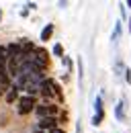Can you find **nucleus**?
<instances>
[{
	"label": "nucleus",
	"instance_id": "f257e3e1",
	"mask_svg": "<svg viewBox=\"0 0 131 133\" xmlns=\"http://www.w3.org/2000/svg\"><path fill=\"white\" fill-rule=\"evenodd\" d=\"M31 111H35V98L33 96H21L18 98V115H29Z\"/></svg>",
	"mask_w": 131,
	"mask_h": 133
},
{
	"label": "nucleus",
	"instance_id": "f03ea898",
	"mask_svg": "<svg viewBox=\"0 0 131 133\" xmlns=\"http://www.w3.org/2000/svg\"><path fill=\"white\" fill-rule=\"evenodd\" d=\"M35 113L39 119H47V117H55L57 115V107L55 104H37Z\"/></svg>",
	"mask_w": 131,
	"mask_h": 133
},
{
	"label": "nucleus",
	"instance_id": "7ed1b4c3",
	"mask_svg": "<svg viewBox=\"0 0 131 133\" xmlns=\"http://www.w3.org/2000/svg\"><path fill=\"white\" fill-rule=\"evenodd\" d=\"M102 119H104V109H102V98L96 96L94 100V117H92V125L98 127L100 123H102Z\"/></svg>",
	"mask_w": 131,
	"mask_h": 133
},
{
	"label": "nucleus",
	"instance_id": "20e7f679",
	"mask_svg": "<svg viewBox=\"0 0 131 133\" xmlns=\"http://www.w3.org/2000/svg\"><path fill=\"white\" fill-rule=\"evenodd\" d=\"M37 127H39V131H53V129H57V119H55V117H47V119H39Z\"/></svg>",
	"mask_w": 131,
	"mask_h": 133
},
{
	"label": "nucleus",
	"instance_id": "39448f33",
	"mask_svg": "<svg viewBox=\"0 0 131 133\" xmlns=\"http://www.w3.org/2000/svg\"><path fill=\"white\" fill-rule=\"evenodd\" d=\"M51 35H53V23H47V25L43 27V31H41V41L51 39Z\"/></svg>",
	"mask_w": 131,
	"mask_h": 133
},
{
	"label": "nucleus",
	"instance_id": "423d86ee",
	"mask_svg": "<svg viewBox=\"0 0 131 133\" xmlns=\"http://www.w3.org/2000/svg\"><path fill=\"white\" fill-rule=\"evenodd\" d=\"M16 98H18V88L12 86V88L8 90V94H6V102H15Z\"/></svg>",
	"mask_w": 131,
	"mask_h": 133
},
{
	"label": "nucleus",
	"instance_id": "0eeeda50",
	"mask_svg": "<svg viewBox=\"0 0 131 133\" xmlns=\"http://www.w3.org/2000/svg\"><path fill=\"white\" fill-rule=\"evenodd\" d=\"M121 31H123V29H121V23H117V25H115V31H113V35H111L113 43H117V41H119V35H121Z\"/></svg>",
	"mask_w": 131,
	"mask_h": 133
},
{
	"label": "nucleus",
	"instance_id": "6e6552de",
	"mask_svg": "<svg viewBox=\"0 0 131 133\" xmlns=\"http://www.w3.org/2000/svg\"><path fill=\"white\" fill-rule=\"evenodd\" d=\"M115 117H117L119 121H123V119H125V113H123V102H119V104H117V109H115Z\"/></svg>",
	"mask_w": 131,
	"mask_h": 133
},
{
	"label": "nucleus",
	"instance_id": "1a4fd4ad",
	"mask_svg": "<svg viewBox=\"0 0 131 133\" xmlns=\"http://www.w3.org/2000/svg\"><path fill=\"white\" fill-rule=\"evenodd\" d=\"M8 59V51H6V45H0V64H6Z\"/></svg>",
	"mask_w": 131,
	"mask_h": 133
},
{
	"label": "nucleus",
	"instance_id": "9d476101",
	"mask_svg": "<svg viewBox=\"0 0 131 133\" xmlns=\"http://www.w3.org/2000/svg\"><path fill=\"white\" fill-rule=\"evenodd\" d=\"M53 55H55V57H64V47H62V43H55V45H53Z\"/></svg>",
	"mask_w": 131,
	"mask_h": 133
},
{
	"label": "nucleus",
	"instance_id": "9b49d317",
	"mask_svg": "<svg viewBox=\"0 0 131 133\" xmlns=\"http://www.w3.org/2000/svg\"><path fill=\"white\" fill-rule=\"evenodd\" d=\"M125 80L131 84V70H125Z\"/></svg>",
	"mask_w": 131,
	"mask_h": 133
},
{
	"label": "nucleus",
	"instance_id": "f8f14e48",
	"mask_svg": "<svg viewBox=\"0 0 131 133\" xmlns=\"http://www.w3.org/2000/svg\"><path fill=\"white\" fill-rule=\"evenodd\" d=\"M121 17L127 18V12H125V6H123V4H121Z\"/></svg>",
	"mask_w": 131,
	"mask_h": 133
},
{
	"label": "nucleus",
	"instance_id": "ddd939ff",
	"mask_svg": "<svg viewBox=\"0 0 131 133\" xmlns=\"http://www.w3.org/2000/svg\"><path fill=\"white\" fill-rule=\"evenodd\" d=\"M51 133H64V129H60V127H57V129H53Z\"/></svg>",
	"mask_w": 131,
	"mask_h": 133
},
{
	"label": "nucleus",
	"instance_id": "4468645a",
	"mask_svg": "<svg viewBox=\"0 0 131 133\" xmlns=\"http://www.w3.org/2000/svg\"><path fill=\"white\" fill-rule=\"evenodd\" d=\"M125 6H129V8H131V0H129V2H127V4H125Z\"/></svg>",
	"mask_w": 131,
	"mask_h": 133
},
{
	"label": "nucleus",
	"instance_id": "2eb2a0df",
	"mask_svg": "<svg viewBox=\"0 0 131 133\" xmlns=\"http://www.w3.org/2000/svg\"><path fill=\"white\" fill-rule=\"evenodd\" d=\"M0 21H2V10H0Z\"/></svg>",
	"mask_w": 131,
	"mask_h": 133
},
{
	"label": "nucleus",
	"instance_id": "dca6fc26",
	"mask_svg": "<svg viewBox=\"0 0 131 133\" xmlns=\"http://www.w3.org/2000/svg\"><path fill=\"white\" fill-rule=\"evenodd\" d=\"M35 133H45V131H35Z\"/></svg>",
	"mask_w": 131,
	"mask_h": 133
}]
</instances>
